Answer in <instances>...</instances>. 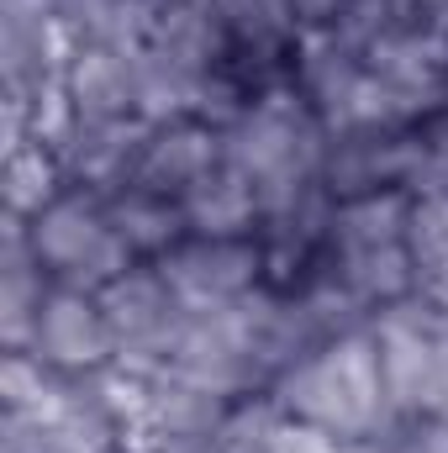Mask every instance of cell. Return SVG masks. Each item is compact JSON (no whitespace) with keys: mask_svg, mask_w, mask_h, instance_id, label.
I'll use <instances>...</instances> for the list:
<instances>
[{"mask_svg":"<svg viewBox=\"0 0 448 453\" xmlns=\"http://www.w3.org/2000/svg\"><path fill=\"white\" fill-rule=\"evenodd\" d=\"M328 142H333V127L296 90V80H285L274 90H259L222 127V158L259 185L264 211L322 180Z\"/></svg>","mask_w":448,"mask_h":453,"instance_id":"1","label":"cell"},{"mask_svg":"<svg viewBox=\"0 0 448 453\" xmlns=\"http://www.w3.org/2000/svg\"><path fill=\"white\" fill-rule=\"evenodd\" d=\"M269 401L285 417L328 433L333 443H359V438H375L380 427H390L396 411H390L385 385H380L375 327L312 348L301 364H290L269 385Z\"/></svg>","mask_w":448,"mask_h":453,"instance_id":"2","label":"cell"},{"mask_svg":"<svg viewBox=\"0 0 448 453\" xmlns=\"http://www.w3.org/2000/svg\"><path fill=\"white\" fill-rule=\"evenodd\" d=\"M21 226H27L37 258L48 264L53 285H64V290L101 296L116 274H127L137 264L132 248L116 237L112 217H106V196L80 190V185H69L53 206H42L32 222Z\"/></svg>","mask_w":448,"mask_h":453,"instance_id":"3","label":"cell"},{"mask_svg":"<svg viewBox=\"0 0 448 453\" xmlns=\"http://www.w3.org/2000/svg\"><path fill=\"white\" fill-rule=\"evenodd\" d=\"M96 301H101L106 327L116 338V369H127V374L169 369L174 348H180L185 327H190V306L169 290L158 264L137 258L127 274H116Z\"/></svg>","mask_w":448,"mask_h":453,"instance_id":"4","label":"cell"},{"mask_svg":"<svg viewBox=\"0 0 448 453\" xmlns=\"http://www.w3.org/2000/svg\"><path fill=\"white\" fill-rule=\"evenodd\" d=\"M169 280V290L190 311H217L243 301L248 290L264 285V248L259 237H185L164 258H153Z\"/></svg>","mask_w":448,"mask_h":453,"instance_id":"5","label":"cell"},{"mask_svg":"<svg viewBox=\"0 0 448 453\" xmlns=\"http://www.w3.org/2000/svg\"><path fill=\"white\" fill-rule=\"evenodd\" d=\"M148 132H153V121H143V116H106V121L74 116L53 137V153H58L69 185L96 190V196H116V190L137 185Z\"/></svg>","mask_w":448,"mask_h":453,"instance_id":"6","label":"cell"},{"mask_svg":"<svg viewBox=\"0 0 448 453\" xmlns=\"http://www.w3.org/2000/svg\"><path fill=\"white\" fill-rule=\"evenodd\" d=\"M417 137H422V127H353V132H333L328 164H322V185L333 190V201L375 196V190H406V174H412V158H417Z\"/></svg>","mask_w":448,"mask_h":453,"instance_id":"7","label":"cell"},{"mask_svg":"<svg viewBox=\"0 0 448 453\" xmlns=\"http://www.w3.org/2000/svg\"><path fill=\"white\" fill-rule=\"evenodd\" d=\"M21 353H37L48 369L58 374H90V369H106L116 364V338L106 327V311L90 290H64L53 285V296L42 301L37 311V327L32 342Z\"/></svg>","mask_w":448,"mask_h":453,"instance_id":"8","label":"cell"},{"mask_svg":"<svg viewBox=\"0 0 448 453\" xmlns=\"http://www.w3.org/2000/svg\"><path fill=\"white\" fill-rule=\"evenodd\" d=\"M217 164H222V132H217L212 121H196V116L158 121V127L148 132L137 185H148V190H158V196H185V190L201 185Z\"/></svg>","mask_w":448,"mask_h":453,"instance_id":"9","label":"cell"},{"mask_svg":"<svg viewBox=\"0 0 448 453\" xmlns=\"http://www.w3.org/2000/svg\"><path fill=\"white\" fill-rule=\"evenodd\" d=\"M48 296H53L48 264L37 258L27 226L16 222V217H5V226H0V342L5 348L21 353L32 342L37 311H42Z\"/></svg>","mask_w":448,"mask_h":453,"instance_id":"10","label":"cell"},{"mask_svg":"<svg viewBox=\"0 0 448 453\" xmlns=\"http://www.w3.org/2000/svg\"><path fill=\"white\" fill-rule=\"evenodd\" d=\"M64 96L74 116H137V53L106 42H80L64 64Z\"/></svg>","mask_w":448,"mask_h":453,"instance_id":"11","label":"cell"},{"mask_svg":"<svg viewBox=\"0 0 448 453\" xmlns=\"http://www.w3.org/2000/svg\"><path fill=\"white\" fill-rule=\"evenodd\" d=\"M106 217H112L116 237L132 248V258H148V264L190 237V217H185L180 196H158L148 185H127V190L106 196Z\"/></svg>","mask_w":448,"mask_h":453,"instance_id":"12","label":"cell"},{"mask_svg":"<svg viewBox=\"0 0 448 453\" xmlns=\"http://www.w3.org/2000/svg\"><path fill=\"white\" fill-rule=\"evenodd\" d=\"M185 217H190V232L196 237H259V185L248 174H237L232 164H217L201 185H190L180 196Z\"/></svg>","mask_w":448,"mask_h":453,"instance_id":"13","label":"cell"},{"mask_svg":"<svg viewBox=\"0 0 448 453\" xmlns=\"http://www.w3.org/2000/svg\"><path fill=\"white\" fill-rule=\"evenodd\" d=\"M148 48L169 53L174 64H185L196 74H212V69H222L232 58V37H227V27L212 0L206 5H169V11H158Z\"/></svg>","mask_w":448,"mask_h":453,"instance_id":"14","label":"cell"},{"mask_svg":"<svg viewBox=\"0 0 448 453\" xmlns=\"http://www.w3.org/2000/svg\"><path fill=\"white\" fill-rule=\"evenodd\" d=\"M412 206H417V201H412L406 190H375V196L337 201L333 253H364V248H396V242H406Z\"/></svg>","mask_w":448,"mask_h":453,"instance_id":"15","label":"cell"},{"mask_svg":"<svg viewBox=\"0 0 448 453\" xmlns=\"http://www.w3.org/2000/svg\"><path fill=\"white\" fill-rule=\"evenodd\" d=\"M333 269L375 317L417 290V258H412L406 242H396V248H364V253H333Z\"/></svg>","mask_w":448,"mask_h":453,"instance_id":"16","label":"cell"},{"mask_svg":"<svg viewBox=\"0 0 448 453\" xmlns=\"http://www.w3.org/2000/svg\"><path fill=\"white\" fill-rule=\"evenodd\" d=\"M64 190H69V174H64L53 142L32 137V142L5 148V217L32 222V217H37L42 206H53Z\"/></svg>","mask_w":448,"mask_h":453,"instance_id":"17","label":"cell"},{"mask_svg":"<svg viewBox=\"0 0 448 453\" xmlns=\"http://www.w3.org/2000/svg\"><path fill=\"white\" fill-rule=\"evenodd\" d=\"M201 80H206V74L174 64V58L158 53V48H137V116L153 121V127H158V121L196 116Z\"/></svg>","mask_w":448,"mask_h":453,"instance_id":"18","label":"cell"},{"mask_svg":"<svg viewBox=\"0 0 448 453\" xmlns=\"http://www.w3.org/2000/svg\"><path fill=\"white\" fill-rule=\"evenodd\" d=\"M58 369H48L37 353H0V401L5 411H48V401L58 395Z\"/></svg>","mask_w":448,"mask_h":453,"instance_id":"19","label":"cell"},{"mask_svg":"<svg viewBox=\"0 0 448 453\" xmlns=\"http://www.w3.org/2000/svg\"><path fill=\"white\" fill-rule=\"evenodd\" d=\"M406 196L412 201H444L448 196V111L433 116L417 137V158L406 174Z\"/></svg>","mask_w":448,"mask_h":453,"instance_id":"20","label":"cell"},{"mask_svg":"<svg viewBox=\"0 0 448 453\" xmlns=\"http://www.w3.org/2000/svg\"><path fill=\"white\" fill-rule=\"evenodd\" d=\"M0 453H74V449L48 422V411H5L0 417Z\"/></svg>","mask_w":448,"mask_h":453,"instance_id":"21","label":"cell"},{"mask_svg":"<svg viewBox=\"0 0 448 453\" xmlns=\"http://www.w3.org/2000/svg\"><path fill=\"white\" fill-rule=\"evenodd\" d=\"M406 248H412V258H417V274L448 258V196L444 201H417V206H412Z\"/></svg>","mask_w":448,"mask_h":453,"instance_id":"22","label":"cell"},{"mask_svg":"<svg viewBox=\"0 0 448 453\" xmlns=\"http://www.w3.org/2000/svg\"><path fill=\"white\" fill-rule=\"evenodd\" d=\"M127 453H217V438H169V433H132Z\"/></svg>","mask_w":448,"mask_h":453,"instance_id":"23","label":"cell"},{"mask_svg":"<svg viewBox=\"0 0 448 453\" xmlns=\"http://www.w3.org/2000/svg\"><path fill=\"white\" fill-rule=\"evenodd\" d=\"M422 411H428V417H444V422H448V338L438 342V358H433V374H428Z\"/></svg>","mask_w":448,"mask_h":453,"instance_id":"24","label":"cell"},{"mask_svg":"<svg viewBox=\"0 0 448 453\" xmlns=\"http://www.w3.org/2000/svg\"><path fill=\"white\" fill-rule=\"evenodd\" d=\"M285 5L296 11L301 32H312V27H333L337 16H343V5H348V0H285Z\"/></svg>","mask_w":448,"mask_h":453,"instance_id":"25","label":"cell"},{"mask_svg":"<svg viewBox=\"0 0 448 453\" xmlns=\"http://www.w3.org/2000/svg\"><path fill=\"white\" fill-rule=\"evenodd\" d=\"M417 290H422V296H428V301H433V306H438V311L448 317V258L417 274Z\"/></svg>","mask_w":448,"mask_h":453,"instance_id":"26","label":"cell"},{"mask_svg":"<svg viewBox=\"0 0 448 453\" xmlns=\"http://www.w3.org/2000/svg\"><path fill=\"white\" fill-rule=\"evenodd\" d=\"M153 11H169V5H206V0H148Z\"/></svg>","mask_w":448,"mask_h":453,"instance_id":"27","label":"cell"}]
</instances>
